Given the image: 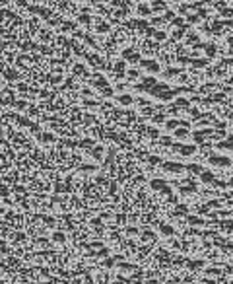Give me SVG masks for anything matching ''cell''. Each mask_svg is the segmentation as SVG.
<instances>
[{
    "label": "cell",
    "mask_w": 233,
    "mask_h": 284,
    "mask_svg": "<svg viewBox=\"0 0 233 284\" xmlns=\"http://www.w3.org/2000/svg\"><path fill=\"white\" fill-rule=\"evenodd\" d=\"M142 64H144L146 68H150L152 72H155V70H159V66H157V62H153V60H144Z\"/></svg>",
    "instance_id": "obj_1"
},
{
    "label": "cell",
    "mask_w": 233,
    "mask_h": 284,
    "mask_svg": "<svg viewBox=\"0 0 233 284\" xmlns=\"http://www.w3.org/2000/svg\"><path fill=\"white\" fill-rule=\"evenodd\" d=\"M53 241H58V243H62V241H64V234H60V232L53 234Z\"/></svg>",
    "instance_id": "obj_2"
},
{
    "label": "cell",
    "mask_w": 233,
    "mask_h": 284,
    "mask_svg": "<svg viewBox=\"0 0 233 284\" xmlns=\"http://www.w3.org/2000/svg\"><path fill=\"white\" fill-rule=\"evenodd\" d=\"M161 234H165V235H171V234H173V230H171V226H161Z\"/></svg>",
    "instance_id": "obj_3"
},
{
    "label": "cell",
    "mask_w": 233,
    "mask_h": 284,
    "mask_svg": "<svg viewBox=\"0 0 233 284\" xmlns=\"http://www.w3.org/2000/svg\"><path fill=\"white\" fill-rule=\"evenodd\" d=\"M119 101H121V103H124V105H128V103H132V98H126V96H122V98H119Z\"/></svg>",
    "instance_id": "obj_4"
},
{
    "label": "cell",
    "mask_w": 233,
    "mask_h": 284,
    "mask_svg": "<svg viewBox=\"0 0 233 284\" xmlns=\"http://www.w3.org/2000/svg\"><path fill=\"white\" fill-rule=\"evenodd\" d=\"M107 29H109L107 24H97V31H107Z\"/></svg>",
    "instance_id": "obj_5"
},
{
    "label": "cell",
    "mask_w": 233,
    "mask_h": 284,
    "mask_svg": "<svg viewBox=\"0 0 233 284\" xmlns=\"http://www.w3.org/2000/svg\"><path fill=\"white\" fill-rule=\"evenodd\" d=\"M177 136H186V130H177Z\"/></svg>",
    "instance_id": "obj_6"
}]
</instances>
